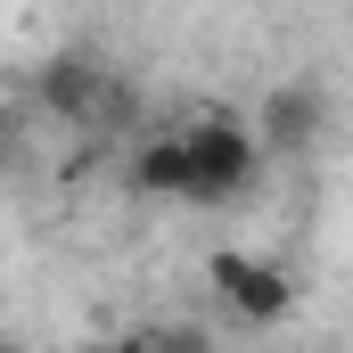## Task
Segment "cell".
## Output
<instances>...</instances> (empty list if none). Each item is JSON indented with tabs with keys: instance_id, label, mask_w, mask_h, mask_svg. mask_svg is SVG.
<instances>
[{
	"instance_id": "obj_1",
	"label": "cell",
	"mask_w": 353,
	"mask_h": 353,
	"mask_svg": "<svg viewBox=\"0 0 353 353\" xmlns=\"http://www.w3.org/2000/svg\"><path fill=\"white\" fill-rule=\"evenodd\" d=\"M181 140H189V205H222V197H239V189L255 181L263 140H255L239 115H189Z\"/></svg>"
},
{
	"instance_id": "obj_2",
	"label": "cell",
	"mask_w": 353,
	"mask_h": 353,
	"mask_svg": "<svg viewBox=\"0 0 353 353\" xmlns=\"http://www.w3.org/2000/svg\"><path fill=\"white\" fill-rule=\"evenodd\" d=\"M205 279H214V296L247 321V329H271V321H288L296 312V288H288V271L263 263V255H239V247H222L214 263H205Z\"/></svg>"
},
{
	"instance_id": "obj_3",
	"label": "cell",
	"mask_w": 353,
	"mask_h": 353,
	"mask_svg": "<svg viewBox=\"0 0 353 353\" xmlns=\"http://www.w3.org/2000/svg\"><path fill=\"white\" fill-rule=\"evenodd\" d=\"M41 107L66 115V123H90V115L107 107V66H99L90 50H58V58L41 66Z\"/></svg>"
},
{
	"instance_id": "obj_4",
	"label": "cell",
	"mask_w": 353,
	"mask_h": 353,
	"mask_svg": "<svg viewBox=\"0 0 353 353\" xmlns=\"http://www.w3.org/2000/svg\"><path fill=\"white\" fill-rule=\"evenodd\" d=\"M255 140H271V148H312V140H321V90H312V83H279L263 99Z\"/></svg>"
},
{
	"instance_id": "obj_5",
	"label": "cell",
	"mask_w": 353,
	"mask_h": 353,
	"mask_svg": "<svg viewBox=\"0 0 353 353\" xmlns=\"http://www.w3.org/2000/svg\"><path fill=\"white\" fill-rule=\"evenodd\" d=\"M132 189H140V197H181V205H189V140H181V132L140 140V157H132Z\"/></svg>"
},
{
	"instance_id": "obj_6",
	"label": "cell",
	"mask_w": 353,
	"mask_h": 353,
	"mask_svg": "<svg viewBox=\"0 0 353 353\" xmlns=\"http://www.w3.org/2000/svg\"><path fill=\"white\" fill-rule=\"evenodd\" d=\"M123 353H214V345H205V329H189V321H165V329H140Z\"/></svg>"
},
{
	"instance_id": "obj_7",
	"label": "cell",
	"mask_w": 353,
	"mask_h": 353,
	"mask_svg": "<svg viewBox=\"0 0 353 353\" xmlns=\"http://www.w3.org/2000/svg\"><path fill=\"white\" fill-rule=\"evenodd\" d=\"M0 140H8V107H0Z\"/></svg>"
},
{
	"instance_id": "obj_8",
	"label": "cell",
	"mask_w": 353,
	"mask_h": 353,
	"mask_svg": "<svg viewBox=\"0 0 353 353\" xmlns=\"http://www.w3.org/2000/svg\"><path fill=\"white\" fill-rule=\"evenodd\" d=\"M0 353H25V345H0Z\"/></svg>"
}]
</instances>
